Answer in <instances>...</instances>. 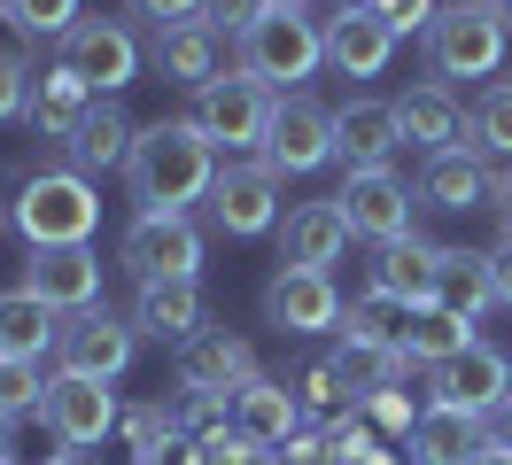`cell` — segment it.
<instances>
[{"label":"cell","mask_w":512,"mask_h":465,"mask_svg":"<svg viewBox=\"0 0 512 465\" xmlns=\"http://www.w3.org/2000/svg\"><path fill=\"white\" fill-rule=\"evenodd\" d=\"M125 179H132L140 217H187L194 202H210V186H218V148H210L187 117H156V124H140Z\"/></svg>","instance_id":"1"},{"label":"cell","mask_w":512,"mask_h":465,"mask_svg":"<svg viewBox=\"0 0 512 465\" xmlns=\"http://www.w3.org/2000/svg\"><path fill=\"white\" fill-rule=\"evenodd\" d=\"M101 225V194L94 179H78V171H32L24 194H16V233L32 248H86Z\"/></svg>","instance_id":"2"},{"label":"cell","mask_w":512,"mask_h":465,"mask_svg":"<svg viewBox=\"0 0 512 465\" xmlns=\"http://www.w3.org/2000/svg\"><path fill=\"white\" fill-rule=\"evenodd\" d=\"M233 47H241V70H249V78H264V86L280 93V86L311 78V70L326 62V24L303 16V8H288V0H272Z\"/></svg>","instance_id":"3"},{"label":"cell","mask_w":512,"mask_h":465,"mask_svg":"<svg viewBox=\"0 0 512 465\" xmlns=\"http://www.w3.org/2000/svg\"><path fill=\"white\" fill-rule=\"evenodd\" d=\"M505 8L497 0H450L443 16H435V31H427V62H435V86L443 78H489L497 62H505Z\"/></svg>","instance_id":"4"},{"label":"cell","mask_w":512,"mask_h":465,"mask_svg":"<svg viewBox=\"0 0 512 465\" xmlns=\"http://www.w3.org/2000/svg\"><path fill=\"white\" fill-rule=\"evenodd\" d=\"M272 109H280V93L264 86V78H249L241 62L225 70V78H210V86L194 93L187 124L210 140V148H264V132H272Z\"/></svg>","instance_id":"5"},{"label":"cell","mask_w":512,"mask_h":465,"mask_svg":"<svg viewBox=\"0 0 512 465\" xmlns=\"http://www.w3.org/2000/svg\"><path fill=\"white\" fill-rule=\"evenodd\" d=\"M55 62H63L94 101H117V93L140 78V47H132V31L109 24V16H78V31L63 39V55H55Z\"/></svg>","instance_id":"6"},{"label":"cell","mask_w":512,"mask_h":465,"mask_svg":"<svg viewBox=\"0 0 512 465\" xmlns=\"http://www.w3.org/2000/svg\"><path fill=\"white\" fill-rule=\"evenodd\" d=\"M132 349H140L132 318H117L109 303H94V310H78V318H63V334H55V372H78V380H117V372L132 365Z\"/></svg>","instance_id":"7"},{"label":"cell","mask_w":512,"mask_h":465,"mask_svg":"<svg viewBox=\"0 0 512 465\" xmlns=\"http://www.w3.org/2000/svg\"><path fill=\"white\" fill-rule=\"evenodd\" d=\"M264 163H272L280 179L326 171V163H334V109H326V101H311V93H280L272 132H264Z\"/></svg>","instance_id":"8"},{"label":"cell","mask_w":512,"mask_h":465,"mask_svg":"<svg viewBox=\"0 0 512 465\" xmlns=\"http://www.w3.org/2000/svg\"><path fill=\"white\" fill-rule=\"evenodd\" d=\"M210 225L233 233V241H256L280 225V171L256 155V163H218V186H210Z\"/></svg>","instance_id":"9"},{"label":"cell","mask_w":512,"mask_h":465,"mask_svg":"<svg viewBox=\"0 0 512 465\" xmlns=\"http://www.w3.org/2000/svg\"><path fill=\"white\" fill-rule=\"evenodd\" d=\"M39 419H47V434H55L63 450H94V442H109V427H125L109 380H78V372H55V380H47Z\"/></svg>","instance_id":"10"},{"label":"cell","mask_w":512,"mask_h":465,"mask_svg":"<svg viewBox=\"0 0 512 465\" xmlns=\"http://www.w3.org/2000/svg\"><path fill=\"white\" fill-rule=\"evenodd\" d=\"M342 217H350V233H365L373 248L388 241H412V186L396 179V171H342Z\"/></svg>","instance_id":"11"},{"label":"cell","mask_w":512,"mask_h":465,"mask_svg":"<svg viewBox=\"0 0 512 465\" xmlns=\"http://www.w3.org/2000/svg\"><path fill=\"white\" fill-rule=\"evenodd\" d=\"M264 318H272L280 334H334V326H342V287H334V272L280 264L272 287H264Z\"/></svg>","instance_id":"12"},{"label":"cell","mask_w":512,"mask_h":465,"mask_svg":"<svg viewBox=\"0 0 512 465\" xmlns=\"http://www.w3.org/2000/svg\"><path fill=\"white\" fill-rule=\"evenodd\" d=\"M16 287H32L39 303L63 310V318L94 310L101 303V256H94V241H86V248H32V264H24Z\"/></svg>","instance_id":"13"},{"label":"cell","mask_w":512,"mask_h":465,"mask_svg":"<svg viewBox=\"0 0 512 465\" xmlns=\"http://www.w3.org/2000/svg\"><path fill=\"white\" fill-rule=\"evenodd\" d=\"M117 256H125L132 279H194L202 233H194V217H132V233H125Z\"/></svg>","instance_id":"14"},{"label":"cell","mask_w":512,"mask_h":465,"mask_svg":"<svg viewBox=\"0 0 512 465\" xmlns=\"http://www.w3.org/2000/svg\"><path fill=\"white\" fill-rule=\"evenodd\" d=\"M256 380V349L225 326H202L194 341H179V388L187 396H233Z\"/></svg>","instance_id":"15"},{"label":"cell","mask_w":512,"mask_h":465,"mask_svg":"<svg viewBox=\"0 0 512 465\" xmlns=\"http://www.w3.org/2000/svg\"><path fill=\"white\" fill-rule=\"evenodd\" d=\"M505 396H512V365H505V349H489V341H466L450 365H435V403H450V411L489 419Z\"/></svg>","instance_id":"16"},{"label":"cell","mask_w":512,"mask_h":465,"mask_svg":"<svg viewBox=\"0 0 512 465\" xmlns=\"http://www.w3.org/2000/svg\"><path fill=\"white\" fill-rule=\"evenodd\" d=\"M396 148H404L396 101H342L334 109V155H342V171H388Z\"/></svg>","instance_id":"17"},{"label":"cell","mask_w":512,"mask_h":465,"mask_svg":"<svg viewBox=\"0 0 512 465\" xmlns=\"http://www.w3.org/2000/svg\"><path fill=\"white\" fill-rule=\"evenodd\" d=\"M419 202L427 210H481V202H497V179H489V155L466 140V148H443L419 163Z\"/></svg>","instance_id":"18"},{"label":"cell","mask_w":512,"mask_h":465,"mask_svg":"<svg viewBox=\"0 0 512 465\" xmlns=\"http://www.w3.org/2000/svg\"><path fill=\"white\" fill-rule=\"evenodd\" d=\"M388 55H396V31L373 16V8H357V0H342L334 16H326V62L342 70V78H381Z\"/></svg>","instance_id":"19"},{"label":"cell","mask_w":512,"mask_h":465,"mask_svg":"<svg viewBox=\"0 0 512 465\" xmlns=\"http://www.w3.org/2000/svg\"><path fill=\"white\" fill-rule=\"evenodd\" d=\"M148 62H156V78L202 93L210 78H225V31H210L202 16H194V24H171V31H156Z\"/></svg>","instance_id":"20"},{"label":"cell","mask_w":512,"mask_h":465,"mask_svg":"<svg viewBox=\"0 0 512 465\" xmlns=\"http://www.w3.org/2000/svg\"><path fill=\"white\" fill-rule=\"evenodd\" d=\"M342 248H350V217H342V202H334V194H326V202L288 210V225H280V264L334 272V264H342Z\"/></svg>","instance_id":"21"},{"label":"cell","mask_w":512,"mask_h":465,"mask_svg":"<svg viewBox=\"0 0 512 465\" xmlns=\"http://www.w3.org/2000/svg\"><path fill=\"white\" fill-rule=\"evenodd\" d=\"M295 419H303V403H295L288 380L256 372L249 388H233V434H241L249 450H280V442H295Z\"/></svg>","instance_id":"22"},{"label":"cell","mask_w":512,"mask_h":465,"mask_svg":"<svg viewBox=\"0 0 512 465\" xmlns=\"http://www.w3.org/2000/svg\"><path fill=\"white\" fill-rule=\"evenodd\" d=\"M202 326H210V310H202V287H194V279H140L132 334H148V341H194Z\"/></svg>","instance_id":"23"},{"label":"cell","mask_w":512,"mask_h":465,"mask_svg":"<svg viewBox=\"0 0 512 465\" xmlns=\"http://www.w3.org/2000/svg\"><path fill=\"white\" fill-rule=\"evenodd\" d=\"M132 140H140V124L125 117V101H94L86 124L63 140V155H70V171L86 179V171H117V163H132Z\"/></svg>","instance_id":"24"},{"label":"cell","mask_w":512,"mask_h":465,"mask_svg":"<svg viewBox=\"0 0 512 465\" xmlns=\"http://www.w3.org/2000/svg\"><path fill=\"white\" fill-rule=\"evenodd\" d=\"M396 124L419 155H443V148H466V109L450 101V86H412L396 93Z\"/></svg>","instance_id":"25"},{"label":"cell","mask_w":512,"mask_h":465,"mask_svg":"<svg viewBox=\"0 0 512 465\" xmlns=\"http://www.w3.org/2000/svg\"><path fill=\"white\" fill-rule=\"evenodd\" d=\"M489 450V434H481L474 411H450V403H427L412 427V465H474Z\"/></svg>","instance_id":"26"},{"label":"cell","mask_w":512,"mask_h":465,"mask_svg":"<svg viewBox=\"0 0 512 465\" xmlns=\"http://www.w3.org/2000/svg\"><path fill=\"white\" fill-rule=\"evenodd\" d=\"M55 334H63V310H47L32 287H8L0 295V357L39 365V357H55Z\"/></svg>","instance_id":"27"},{"label":"cell","mask_w":512,"mask_h":465,"mask_svg":"<svg viewBox=\"0 0 512 465\" xmlns=\"http://www.w3.org/2000/svg\"><path fill=\"white\" fill-rule=\"evenodd\" d=\"M435 256L443 248H427L419 233L412 241H388L373 256V295H388V303H404V310H427L435 303Z\"/></svg>","instance_id":"28"},{"label":"cell","mask_w":512,"mask_h":465,"mask_svg":"<svg viewBox=\"0 0 512 465\" xmlns=\"http://www.w3.org/2000/svg\"><path fill=\"white\" fill-rule=\"evenodd\" d=\"M86 109H94V93L78 86L63 62H55V70H32V109H24V124H32L39 140H70V132L86 124Z\"/></svg>","instance_id":"29"},{"label":"cell","mask_w":512,"mask_h":465,"mask_svg":"<svg viewBox=\"0 0 512 465\" xmlns=\"http://www.w3.org/2000/svg\"><path fill=\"white\" fill-rule=\"evenodd\" d=\"M489 303H497V287H489V256H474V248H443V256H435V310H450V318L474 326Z\"/></svg>","instance_id":"30"},{"label":"cell","mask_w":512,"mask_h":465,"mask_svg":"<svg viewBox=\"0 0 512 465\" xmlns=\"http://www.w3.org/2000/svg\"><path fill=\"white\" fill-rule=\"evenodd\" d=\"M466 341H474V334H466V318H450V310L427 303V310H412V318H404V341H396V357H404V372H412V365L435 372V365H450Z\"/></svg>","instance_id":"31"},{"label":"cell","mask_w":512,"mask_h":465,"mask_svg":"<svg viewBox=\"0 0 512 465\" xmlns=\"http://www.w3.org/2000/svg\"><path fill=\"white\" fill-rule=\"evenodd\" d=\"M288 388H295V403H303L311 419H326V427H350L357 411H365V403L350 396V380L334 372V357H319V365H303V372L288 380Z\"/></svg>","instance_id":"32"},{"label":"cell","mask_w":512,"mask_h":465,"mask_svg":"<svg viewBox=\"0 0 512 465\" xmlns=\"http://www.w3.org/2000/svg\"><path fill=\"white\" fill-rule=\"evenodd\" d=\"M404 318H412V310L388 303V295H357V303H342V326H334V334L350 341V349H396V341H404Z\"/></svg>","instance_id":"33"},{"label":"cell","mask_w":512,"mask_h":465,"mask_svg":"<svg viewBox=\"0 0 512 465\" xmlns=\"http://www.w3.org/2000/svg\"><path fill=\"white\" fill-rule=\"evenodd\" d=\"M466 132H474L481 155H505V163H512V78H505V86H489V93L474 101Z\"/></svg>","instance_id":"34"},{"label":"cell","mask_w":512,"mask_h":465,"mask_svg":"<svg viewBox=\"0 0 512 465\" xmlns=\"http://www.w3.org/2000/svg\"><path fill=\"white\" fill-rule=\"evenodd\" d=\"M0 16L24 31V39H70L78 31V0H8Z\"/></svg>","instance_id":"35"},{"label":"cell","mask_w":512,"mask_h":465,"mask_svg":"<svg viewBox=\"0 0 512 465\" xmlns=\"http://www.w3.org/2000/svg\"><path fill=\"white\" fill-rule=\"evenodd\" d=\"M125 442L140 450V458H163V442H179L171 403H140V411H125Z\"/></svg>","instance_id":"36"},{"label":"cell","mask_w":512,"mask_h":465,"mask_svg":"<svg viewBox=\"0 0 512 465\" xmlns=\"http://www.w3.org/2000/svg\"><path fill=\"white\" fill-rule=\"evenodd\" d=\"M39 403H47V380H39V365L0 357V411H8V419H24V411H39Z\"/></svg>","instance_id":"37"},{"label":"cell","mask_w":512,"mask_h":465,"mask_svg":"<svg viewBox=\"0 0 512 465\" xmlns=\"http://www.w3.org/2000/svg\"><path fill=\"white\" fill-rule=\"evenodd\" d=\"M357 8H373L396 39H404V31H435V16H443V0H357Z\"/></svg>","instance_id":"38"},{"label":"cell","mask_w":512,"mask_h":465,"mask_svg":"<svg viewBox=\"0 0 512 465\" xmlns=\"http://www.w3.org/2000/svg\"><path fill=\"white\" fill-rule=\"evenodd\" d=\"M24 109H32V62L0 47V124H8V117H24Z\"/></svg>","instance_id":"39"},{"label":"cell","mask_w":512,"mask_h":465,"mask_svg":"<svg viewBox=\"0 0 512 465\" xmlns=\"http://www.w3.org/2000/svg\"><path fill=\"white\" fill-rule=\"evenodd\" d=\"M365 419H373V427H388V434H412L419 411H412V396H404V380H396V388H381V396H365Z\"/></svg>","instance_id":"40"},{"label":"cell","mask_w":512,"mask_h":465,"mask_svg":"<svg viewBox=\"0 0 512 465\" xmlns=\"http://www.w3.org/2000/svg\"><path fill=\"white\" fill-rule=\"evenodd\" d=\"M264 8H272V0H202V24L225 31V39H241V31H249Z\"/></svg>","instance_id":"41"},{"label":"cell","mask_w":512,"mask_h":465,"mask_svg":"<svg viewBox=\"0 0 512 465\" xmlns=\"http://www.w3.org/2000/svg\"><path fill=\"white\" fill-rule=\"evenodd\" d=\"M125 8L148 31H171V24H194V16H202V0H125Z\"/></svg>","instance_id":"42"},{"label":"cell","mask_w":512,"mask_h":465,"mask_svg":"<svg viewBox=\"0 0 512 465\" xmlns=\"http://www.w3.org/2000/svg\"><path fill=\"white\" fill-rule=\"evenodd\" d=\"M481 434H489V450H505V458H512V396L497 403L489 419H481Z\"/></svg>","instance_id":"43"},{"label":"cell","mask_w":512,"mask_h":465,"mask_svg":"<svg viewBox=\"0 0 512 465\" xmlns=\"http://www.w3.org/2000/svg\"><path fill=\"white\" fill-rule=\"evenodd\" d=\"M489 287H497V303H512V241L489 256Z\"/></svg>","instance_id":"44"},{"label":"cell","mask_w":512,"mask_h":465,"mask_svg":"<svg viewBox=\"0 0 512 465\" xmlns=\"http://www.w3.org/2000/svg\"><path fill=\"white\" fill-rule=\"evenodd\" d=\"M497 217H505V241H512V171L497 179Z\"/></svg>","instance_id":"45"},{"label":"cell","mask_w":512,"mask_h":465,"mask_svg":"<svg viewBox=\"0 0 512 465\" xmlns=\"http://www.w3.org/2000/svg\"><path fill=\"white\" fill-rule=\"evenodd\" d=\"M474 465H512V458H505V450H481V458H474Z\"/></svg>","instance_id":"46"},{"label":"cell","mask_w":512,"mask_h":465,"mask_svg":"<svg viewBox=\"0 0 512 465\" xmlns=\"http://www.w3.org/2000/svg\"><path fill=\"white\" fill-rule=\"evenodd\" d=\"M0 458H8V411H0Z\"/></svg>","instance_id":"47"},{"label":"cell","mask_w":512,"mask_h":465,"mask_svg":"<svg viewBox=\"0 0 512 465\" xmlns=\"http://www.w3.org/2000/svg\"><path fill=\"white\" fill-rule=\"evenodd\" d=\"M497 8H505V24H512V0H497Z\"/></svg>","instance_id":"48"},{"label":"cell","mask_w":512,"mask_h":465,"mask_svg":"<svg viewBox=\"0 0 512 465\" xmlns=\"http://www.w3.org/2000/svg\"><path fill=\"white\" fill-rule=\"evenodd\" d=\"M288 8H303V0H288Z\"/></svg>","instance_id":"49"},{"label":"cell","mask_w":512,"mask_h":465,"mask_svg":"<svg viewBox=\"0 0 512 465\" xmlns=\"http://www.w3.org/2000/svg\"><path fill=\"white\" fill-rule=\"evenodd\" d=\"M0 465H16V458H0Z\"/></svg>","instance_id":"50"},{"label":"cell","mask_w":512,"mask_h":465,"mask_svg":"<svg viewBox=\"0 0 512 465\" xmlns=\"http://www.w3.org/2000/svg\"><path fill=\"white\" fill-rule=\"evenodd\" d=\"M0 8H8V0H0Z\"/></svg>","instance_id":"51"},{"label":"cell","mask_w":512,"mask_h":465,"mask_svg":"<svg viewBox=\"0 0 512 465\" xmlns=\"http://www.w3.org/2000/svg\"><path fill=\"white\" fill-rule=\"evenodd\" d=\"M63 465H70V458H63Z\"/></svg>","instance_id":"52"}]
</instances>
